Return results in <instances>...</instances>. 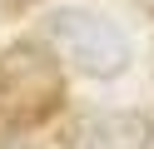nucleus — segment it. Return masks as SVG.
Masks as SVG:
<instances>
[{
  "instance_id": "1",
  "label": "nucleus",
  "mask_w": 154,
  "mask_h": 149,
  "mask_svg": "<svg viewBox=\"0 0 154 149\" xmlns=\"http://www.w3.org/2000/svg\"><path fill=\"white\" fill-rule=\"evenodd\" d=\"M65 99V75L60 55H50L35 40L0 50V119L15 129H30L40 119H50Z\"/></svg>"
},
{
  "instance_id": "2",
  "label": "nucleus",
  "mask_w": 154,
  "mask_h": 149,
  "mask_svg": "<svg viewBox=\"0 0 154 149\" xmlns=\"http://www.w3.org/2000/svg\"><path fill=\"white\" fill-rule=\"evenodd\" d=\"M45 40L50 50L65 60L70 70L90 79H114L129 70V40L114 20L94 15V10H80V5H65V10H50L45 15Z\"/></svg>"
},
{
  "instance_id": "3",
  "label": "nucleus",
  "mask_w": 154,
  "mask_h": 149,
  "mask_svg": "<svg viewBox=\"0 0 154 149\" xmlns=\"http://www.w3.org/2000/svg\"><path fill=\"white\" fill-rule=\"evenodd\" d=\"M154 124L134 109H90L70 124V149H149Z\"/></svg>"
}]
</instances>
